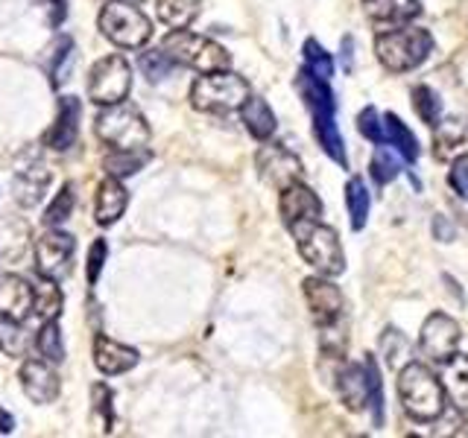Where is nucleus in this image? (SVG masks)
<instances>
[{
    "label": "nucleus",
    "mask_w": 468,
    "mask_h": 438,
    "mask_svg": "<svg viewBox=\"0 0 468 438\" xmlns=\"http://www.w3.org/2000/svg\"><path fill=\"white\" fill-rule=\"evenodd\" d=\"M399 401L404 406V412L419 423H431L436 418H442L445 412L442 380H436V374L428 365L407 362L399 374Z\"/></svg>",
    "instance_id": "1"
},
{
    "label": "nucleus",
    "mask_w": 468,
    "mask_h": 438,
    "mask_svg": "<svg viewBox=\"0 0 468 438\" xmlns=\"http://www.w3.org/2000/svg\"><path fill=\"white\" fill-rule=\"evenodd\" d=\"M433 50V38L428 29L419 26H395L380 33L375 41V56L389 73H407L424 65V58Z\"/></svg>",
    "instance_id": "2"
},
{
    "label": "nucleus",
    "mask_w": 468,
    "mask_h": 438,
    "mask_svg": "<svg viewBox=\"0 0 468 438\" xmlns=\"http://www.w3.org/2000/svg\"><path fill=\"white\" fill-rule=\"evenodd\" d=\"M292 237H296L299 255L307 266H314L319 275H340L346 269V255L336 231L331 225H322L319 219H307V223L292 225Z\"/></svg>",
    "instance_id": "3"
},
{
    "label": "nucleus",
    "mask_w": 468,
    "mask_h": 438,
    "mask_svg": "<svg viewBox=\"0 0 468 438\" xmlns=\"http://www.w3.org/2000/svg\"><path fill=\"white\" fill-rule=\"evenodd\" d=\"M161 50H165L176 65L199 70V73H217V70H229L231 68V56L223 44H217L205 36L187 33V29H173L161 41Z\"/></svg>",
    "instance_id": "4"
},
{
    "label": "nucleus",
    "mask_w": 468,
    "mask_h": 438,
    "mask_svg": "<svg viewBox=\"0 0 468 438\" xmlns=\"http://www.w3.org/2000/svg\"><path fill=\"white\" fill-rule=\"evenodd\" d=\"M252 97L249 82L231 70L205 73L190 88V106L205 114H229L238 111L243 102Z\"/></svg>",
    "instance_id": "5"
},
{
    "label": "nucleus",
    "mask_w": 468,
    "mask_h": 438,
    "mask_svg": "<svg viewBox=\"0 0 468 438\" xmlns=\"http://www.w3.org/2000/svg\"><path fill=\"white\" fill-rule=\"evenodd\" d=\"M94 131L112 150H146V143H150V126H146L144 114L126 102L102 106L94 120Z\"/></svg>",
    "instance_id": "6"
},
{
    "label": "nucleus",
    "mask_w": 468,
    "mask_h": 438,
    "mask_svg": "<svg viewBox=\"0 0 468 438\" xmlns=\"http://www.w3.org/2000/svg\"><path fill=\"white\" fill-rule=\"evenodd\" d=\"M100 33L117 47L141 50L153 36V24L138 6L123 4V0H109L100 12Z\"/></svg>",
    "instance_id": "7"
},
{
    "label": "nucleus",
    "mask_w": 468,
    "mask_h": 438,
    "mask_svg": "<svg viewBox=\"0 0 468 438\" xmlns=\"http://www.w3.org/2000/svg\"><path fill=\"white\" fill-rule=\"evenodd\" d=\"M132 68L123 56H106L88 73V97L97 106H114L129 97Z\"/></svg>",
    "instance_id": "8"
},
{
    "label": "nucleus",
    "mask_w": 468,
    "mask_h": 438,
    "mask_svg": "<svg viewBox=\"0 0 468 438\" xmlns=\"http://www.w3.org/2000/svg\"><path fill=\"white\" fill-rule=\"evenodd\" d=\"M73 252H77V240L65 231H48L41 234L36 243V272L48 281H62L65 275H70Z\"/></svg>",
    "instance_id": "9"
},
{
    "label": "nucleus",
    "mask_w": 468,
    "mask_h": 438,
    "mask_svg": "<svg viewBox=\"0 0 468 438\" xmlns=\"http://www.w3.org/2000/svg\"><path fill=\"white\" fill-rule=\"evenodd\" d=\"M460 342H463L460 321H453L445 313H431L428 318H424V325L419 330V348L428 360L445 362L451 354H457Z\"/></svg>",
    "instance_id": "10"
},
{
    "label": "nucleus",
    "mask_w": 468,
    "mask_h": 438,
    "mask_svg": "<svg viewBox=\"0 0 468 438\" xmlns=\"http://www.w3.org/2000/svg\"><path fill=\"white\" fill-rule=\"evenodd\" d=\"M302 287H304V301H307V307H311L314 318L319 321L322 328H325V325H334V321L340 318L343 307H346L340 287H336L328 275H314V277H307V281H304Z\"/></svg>",
    "instance_id": "11"
},
{
    "label": "nucleus",
    "mask_w": 468,
    "mask_h": 438,
    "mask_svg": "<svg viewBox=\"0 0 468 438\" xmlns=\"http://www.w3.org/2000/svg\"><path fill=\"white\" fill-rule=\"evenodd\" d=\"M255 164H258L261 179L267 184H272V187H278V190H284L287 184L299 182V175H302V161L290 150H284V146H278V143L261 146Z\"/></svg>",
    "instance_id": "12"
},
{
    "label": "nucleus",
    "mask_w": 468,
    "mask_h": 438,
    "mask_svg": "<svg viewBox=\"0 0 468 438\" xmlns=\"http://www.w3.org/2000/svg\"><path fill=\"white\" fill-rule=\"evenodd\" d=\"M36 307V284L21 275H0V316L27 321Z\"/></svg>",
    "instance_id": "13"
},
{
    "label": "nucleus",
    "mask_w": 468,
    "mask_h": 438,
    "mask_svg": "<svg viewBox=\"0 0 468 438\" xmlns=\"http://www.w3.org/2000/svg\"><path fill=\"white\" fill-rule=\"evenodd\" d=\"M433 155L445 164L468 158V117H448L433 126Z\"/></svg>",
    "instance_id": "14"
},
{
    "label": "nucleus",
    "mask_w": 468,
    "mask_h": 438,
    "mask_svg": "<svg viewBox=\"0 0 468 438\" xmlns=\"http://www.w3.org/2000/svg\"><path fill=\"white\" fill-rule=\"evenodd\" d=\"M278 211H282L284 225L292 228L307 219H319L322 216V202L311 187L302 182H292L282 190V202H278Z\"/></svg>",
    "instance_id": "15"
},
{
    "label": "nucleus",
    "mask_w": 468,
    "mask_h": 438,
    "mask_svg": "<svg viewBox=\"0 0 468 438\" xmlns=\"http://www.w3.org/2000/svg\"><path fill=\"white\" fill-rule=\"evenodd\" d=\"M336 391H340L348 412H363L369 406V371H366V362H343V369L336 371Z\"/></svg>",
    "instance_id": "16"
},
{
    "label": "nucleus",
    "mask_w": 468,
    "mask_h": 438,
    "mask_svg": "<svg viewBox=\"0 0 468 438\" xmlns=\"http://www.w3.org/2000/svg\"><path fill=\"white\" fill-rule=\"evenodd\" d=\"M363 12L375 26L395 29L419 18L421 4L419 0H363Z\"/></svg>",
    "instance_id": "17"
},
{
    "label": "nucleus",
    "mask_w": 468,
    "mask_h": 438,
    "mask_svg": "<svg viewBox=\"0 0 468 438\" xmlns=\"http://www.w3.org/2000/svg\"><path fill=\"white\" fill-rule=\"evenodd\" d=\"M50 184V172L41 161H29V164L18 167L15 172V182H12V196L21 208H36V204L44 199V190Z\"/></svg>",
    "instance_id": "18"
},
{
    "label": "nucleus",
    "mask_w": 468,
    "mask_h": 438,
    "mask_svg": "<svg viewBox=\"0 0 468 438\" xmlns=\"http://www.w3.org/2000/svg\"><path fill=\"white\" fill-rule=\"evenodd\" d=\"M21 386L27 398L36 403H53L58 398V377L41 360H27L21 365Z\"/></svg>",
    "instance_id": "19"
},
{
    "label": "nucleus",
    "mask_w": 468,
    "mask_h": 438,
    "mask_svg": "<svg viewBox=\"0 0 468 438\" xmlns=\"http://www.w3.org/2000/svg\"><path fill=\"white\" fill-rule=\"evenodd\" d=\"M80 99L77 97H62L58 99V114H56V123L48 131V146L56 152H65L77 143L80 135Z\"/></svg>",
    "instance_id": "20"
},
{
    "label": "nucleus",
    "mask_w": 468,
    "mask_h": 438,
    "mask_svg": "<svg viewBox=\"0 0 468 438\" xmlns=\"http://www.w3.org/2000/svg\"><path fill=\"white\" fill-rule=\"evenodd\" d=\"M33 225L24 216H0V260L18 263L29 252Z\"/></svg>",
    "instance_id": "21"
},
{
    "label": "nucleus",
    "mask_w": 468,
    "mask_h": 438,
    "mask_svg": "<svg viewBox=\"0 0 468 438\" xmlns=\"http://www.w3.org/2000/svg\"><path fill=\"white\" fill-rule=\"evenodd\" d=\"M94 365L102 374H123L138 365V350L109 339V336H97L94 339Z\"/></svg>",
    "instance_id": "22"
},
{
    "label": "nucleus",
    "mask_w": 468,
    "mask_h": 438,
    "mask_svg": "<svg viewBox=\"0 0 468 438\" xmlns=\"http://www.w3.org/2000/svg\"><path fill=\"white\" fill-rule=\"evenodd\" d=\"M129 204V190L121 184V179L109 175L106 182H100L97 187V202H94V219L97 225H114L123 216Z\"/></svg>",
    "instance_id": "23"
},
{
    "label": "nucleus",
    "mask_w": 468,
    "mask_h": 438,
    "mask_svg": "<svg viewBox=\"0 0 468 438\" xmlns=\"http://www.w3.org/2000/svg\"><path fill=\"white\" fill-rule=\"evenodd\" d=\"M442 389H445V398L451 401V406L457 412H468V357L465 354H451L445 360V369H442Z\"/></svg>",
    "instance_id": "24"
},
{
    "label": "nucleus",
    "mask_w": 468,
    "mask_h": 438,
    "mask_svg": "<svg viewBox=\"0 0 468 438\" xmlns=\"http://www.w3.org/2000/svg\"><path fill=\"white\" fill-rule=\"evenodd\" d=\"M296 88H299V94L304 99V106L311 109L314 114H334L336 111V99H334L328 79H322L307 68H302L296 73Z\"/></svg>",
    "instance_id": "25"
},
{
    "label": "nucleus",
    "mask_w": 468,
    "mask_h": 438,
    "mask_svg": "<svg viewBox=\"0 0 468 438\" xmlns=\"http://www.w3.org/2000/svg\"><path fill=\"white\" fill-rule=\"evenodd\" d=\"M240 120L249 129V135L258 138V141H270L275 135V114L267 106V99L261 97H249L243 106H240Z\"/></svg>",
    "instance_id": "26"
},
{
    "label": "nucleus",
    "mask_w": 468,
    "mask_h": 438,
    "mask_svg": "<svg viewBox=\"0 0 468 438\" xmlns=\"http://www.w3.org/2000/svg\"><path fill=\"white\" fill-rule=\"evenodd\" d=\"M314 135H316L319 146L325 150V155L334 161V164H340L346 170L348 167L346 143H343L340 129H336V123H334V114H314Z\"/></svg>",
    "instance_id": "27"
},
{
    "label": "nucleus",
    "mask_w": 468,
    "mask_h": 438,
    "mask_svg": "<svg viewBox=\"0 0 468 438\" xmlns=\"http://www.w3.org/2000/svg\"><path fill=\"white\" fill-rule=\"evenodd\" d=\"M384 143H389L395 152L404 155L407 161L419 158V141L413 131L407 129V123H401L399 114H387L384 117Z\"/></svg>",
    "instance_id": "28"
},
{
    "label": "nucleus",
    "mask_w": 468,
    "mask_h": 438,
    "mask_svg": "<svg viewBox=\"0 0 468 438\" xmlns=\"http://www.w3.org/2000/svg\"><path fill=\"white\" fill-rule=\"evenodd\" d=\"M158 18L170 29H187L197 21L202 0H158Z\"/></svg>",
    "instance_id": "29"
},
{
    "label": "nucleus",
    "mask_w": 468,
    "mask_h": 438,
    "mask_svg": "<svg viewBox=\"0 0 468 438\" xmlns=\"http://www.w3.org/2000/svg\"><path fill=\"white\" fill-rule=\"evenodd\" d=\"M346 208H348V216H351V228L363 231L366 219H369V208H372L369 190H366L363 179H348V184H346Z\"/></svg>",
    "instance_id": "30"
},
{
    "label": "nucleus",
    "mask_w": 468,
    "mask_h": 438,
    "mask_svg": "<svg viewBox=\"0 0 468 438\" xmlns=\"http://www.w3.org/2000/svg\"><path fill=\"white\" fill-rule=\"evenodd\" d=\"M146 161H150L146 150H114V155H109L102 164H106V172L114 175V179H126V175H135Z\"/></svg>",
    "instance_id": "31"
},
{
    "label": "nucleus",
    "mask_w": 468,
    "mask_h": 438,
    "mask_svg": "<svg viewBox=\"0 0 468 438\" xmlns=\"http://www.w3.org/2000/svg\"><path fill=\"white\" fill-rule=\"evenodd\" d=\"M0 350L9 357H24L29 350V333L21 328V321L0 316Z\"/></svg>",
    "instance_id": "32"
},
{
    "label": "nucleus",
    "mask_w": 468,
    "mask_h": 438,
    "mask_svg": "<svg viewBox=\"0 0 468 438\" xmlns=\"http://www.w3.org/2000/svg\"><path fill=\"white\" fill-rule=\"evenodd\" d=\"M62 310V292H58L56 281H48L44 277L41 284H36V307H33V316H38L41 321H50L58 316Z\"/></svg>",
    "instance_id": "33"
},
{
    "label": "nucleus",
    "mask_w": 468,
    "mask_h": 438,
    "mask_svg": "<svg viewBox=\"0 0 468 438\" xmlns=\"http://www.w3.org/2000/svg\"><path fill=\"white\" fill-rule=\"evenodd\" d=\"M413 109L421 117V123L436 126L442 120V102H439V94L431 85H416L413 88Z\"/></svg>",
    "instance_id": "34"
},
{
    "label": "nucleus",
    "mask_w": 468,
    "mask_h": 438,
    "mask_svg": "<svg viewBox=\"0 0 468 438\" xmlns=\"http://www.w3.org/2000/svg\"><path fill=\"white\" fill-rule=\"evenodd\" d=\"M369 170H372V179L378 184H389V182H395L401 175V161H399V155H395L392 150H387L384 143H378Z\"/></svg>",
    "instance_id": "35"
},
{
    "label": "nucleus",
    "mask_w": 468,
    "mask_h": 438,
    "mask_svg": "<svg viewBox=\"0 0 468 438\" xmlns=\"http://www.w3.org/2000/svg\"><path fill=\"white\" fill-rule=\"evenodd\" d=\"M36 345H38L41 357L48 362H62L65 360V342H62V330H58L56 318L44 321L41 330H38V342Z\"/></svg>",
    "instance_id": "36"
},
{
    "label": "nucleus",
    "mask_w": 468,
    "mask_h": 438,
    "mask_svg": "<svg viewBox=\"0 0 468 438\" xmlns=\"http://www.w3.org/2000/svg\"><path fill=\"white\" fill-rule=\"evenodd\" d=\"M138 68L144 70V77L150 79V82H161V79H167L170 73H173L176 62L165 50H146L138 58Z\"/></svg>",
    "instance_id": "37"
},
{
    "label": "nucleus",
    "mask_w": 468,
    "mask_h": 438,
    "mask_svg": "<svg viewBox=\"0 0 468 438\" xmlns=\"http://www.w3.org/2000/svg\"><path fill=\"white\" fill-rule=\"evenodd\" d=\"M380 350H384V360L389 369H399L404 357L410 354V339L399 328H387L384 336H380Z\"/></svg>",
    "instance_id": "38"
},
{
    "label": "nucleus",
    "mask_w": 468,
    "mask_h": 438,
    "mask_svg": "<svg viewBox=\"0 0 468 438\" xmlns=\"http://www.w3.org/2000/svg\"><path fill=\"white\" fill-rule=\"evenodd\" d=\"M304 62H307L304 68L311 70V73H316V77H322V79L334 77V58H331V53L322 47L316 38L304 41Z\"/></svg>",
    "instance_id": "39"
},
{
    "label": "nucleus",
    "mask_w": 468,
    "mask_h": 438,
    "mask_svg": "<svg viewBox=\"0 0 468 438\" xmlns=\"http://www.w3.org/2000/svg\"><path fill=\"white\" fill-rule=\"evenodd\" d=\"M366 371H369V409H372V423L384 427V383H380V371L375 360L366 354Z\"/></svg>",
    "instance_id": "40"
},
{
    "label": "nucleus",
    "mask_w": 468,
    "mask_h": 438,
    "mask_svg": "<svg viewBox=\"0 0 468 438\" xmlns=\"http://www.w3.org/2000/svg\"><path fill=\"white\" fill-rule=\"evenodd\" d=\"M70 62H73V41L68 36H58L53 44V65H50V82L56 88L68 79Z\"/></svg>",
    "instance_id": "41"
},
{
    "label": "nucleus",
    "mask_w": 468,
    "mask_h": 438,
    "mask_svg": "<svg viewBox=\"0 0 468 438\" xmlns=\"http://www.w3.org/2000/svg\"><path fill=\"white\" fill-rule=\"evenodd\" d=\"M73 204H77V196H73V184H65V187L53 196V204L48 208V214H44V223H48L50 228L62 225L65 219L73 214Z\"/></svg>",
    "instance_id": "42"
},
{
    "label": "nucleus",
    "mask_w": 468,
    "mask_h": 438,
    "mask_svg": "<svg viewBox=\"0 0 468 438\" xmlns=\"http://www.w3.org/2000/svg\"><path fill=\"white\" fill-rule=\"evenodd\" d=\"M357 129H360V135L366 141H372V143H384V123H380V117L378 111L369 106V109H363L357 114Z\"/></svg>",
    "instance_id": "43"
},
{
    "label": "nucleus",
    "mask_w": 468,
    "mask_h": 438,
    "mask_svg": "<svg viewBox=\"0 0 468 438\" xmlns=\"http://www.w3.org/2000/svg\"><path fill=\"white\" fill-rule=\"evenodd\" d=\"M448 182H451V187H453V193L468 202V158L453 161V167H451V172H448Z\"/></svg>",
    "instance_id": "44"
},
{
    "label": "nucleus",
    "mask_w": 468,
    "mask_h": 438,
    "mask_svg": "<svg viewBox=\"0 0 468 438\" xmlns=\"http://www.w3.org/2000/svg\"><path fill=\"white\" fill-rule=\"evenodd\" d=\"M102 263H106V240H97L91 245V252H88V284H97Z\"/></svg>",
    "instance_id": "45"
},
{
    "label": "nucleus",
    "mask_w": 468,
    "mask_h": 438,
    "mask_svg": "<svg viewBox=\"0 0 468 438\" xmlns=\"http://www.w3.org/2000/svg\"><path fill=\"white\" fill-rule=\"evenodd\" d=\"M36 4L48 12V21L50 26H58L65 21V0H36Z\"/></svg>",
    "instance_id": "46"
},
{
    "label": "nucleus",
    "mask_w": 468,
    "mask_h": 438,
    "mask_svg": "<svg viewBox=\"0 0 468 438\" xmlns=\"http://www.w3.org/2000/svg\"><path fill=\"white\" fill-rule=\"evenodd\" d=\"M94 394V406L100 409L102 415H106V421H112V406H109V386H94L91 389Z\"/></svg>",
    "instance_id": "47"
},
{
    "label": "nucleus",
    "mask_w": 468,
    "mask_h": 438,
    "mask_svg": "<svg viewBox=\"0 0 468 438\" xmlns=\"http://www.w3.org/2000/svg\"><path fill=\"white\" fill-rule=\"evenodd\" d=\"M433 234H436V240L451 243V240H453V225L448 223L445 216H436V219H433Z\"/></svg>",
    "instance_id": "48"
},
{
    "label": "nucleus",
    "mask_w": 468,
    "mask_h": 438,
    "mask_svg": "<svg viewBox=\"0 0 468 438\" xmlns=\"http://www.w3.org/2000/svg\"><path fill=\"white\" fill-rule=\"evenodd\" d=\"M343 70L346 73L355 70V38H351V36L343 38Z\"/></svg>",
    "instance_id": "49"
},
{
    "label": "nucleus",
    "mask_w": 468,
    "mask_h": 438,
    "mask_svg": "<svg viewBox=\"0 0 468 438\" xmlns=\"http://www.w3.org/2000/svg\"><path fill=\"white\" fill-rule=\"evenodd\" d=\"M12 430H15V418L0 409V433H12Z\"/></svg>",
    "instance_id": "50"
}]
</instances>
